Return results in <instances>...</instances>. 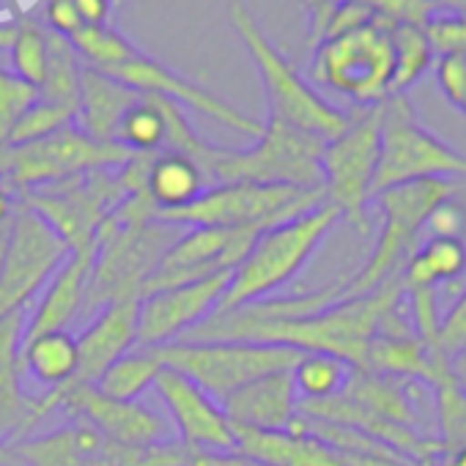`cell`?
<instances>
[{
	"instance_id": "obj_4",
	"label": "cell",
	"mask_w": 466,
	"mask_h": 466,
	"mask_svg": "<svg viewBox=\"0 0 466 466\" xmlns=\"http://www.w3.org/2000/svg\"><path fill=\"white\" fill-rule=\"evenodd\" d=\"M230 25L239 34L242 45L248 47L264 91L269 102V118H278L299 132L316 135L321 140L338 137L351 124V110H340L332 102H327L302 75L299 69L278 50V45L267 36L261 23L253 17V12L233 0L230 4Z\"/></svg>"
},
{
	"instance_id": "obj_13",
	"label": "cell",
	"mask_w": 466,
	"mask_h": 466,
	"mask_svg": "<svg viewBox=\"0 0 466 466\" xmlns=\"http://www.w3.org/2000/svg\"><path fill=\"white\" fill-rule=\"evenodd\" d=\"M39 398L50 417L61 411L69 420H80L91 425L105 441L127 447H154L176 441L170 422L159 411L143 406L140 400L107 398L94 384H72Z\"/></svg>"
},
{
	"instance_id": "obj_11",
	"label": "cell",
	"mask_w": 466,
	"mask_h": 466,
	"mask_svg": "<svg viewBox=\"0 0 466 466\" xmlns=\"http://www.w3.org/2000/svg\"><path fill=\"white\" fill-rule=\"evenodd\" d=\"M381 110L357 107L351 124L332 140L321 154L324 200L340 211L360 233H368V203L373 198V178L379 167L381 146Z\"/></svg>"
},
{
	"instance_id": "obj_18",
	"label": "cell",
	"mask_w": 466,
	"mask_h": 466,
	"mask_svg": "<svg viewBox=\"0 0 466 466\" xmlns=\"http://www.w3.org/2000/svg\"><path fill=\"white\" fill-rule=\"evenodd\" d=\"M25 329V310H17L0 319V439L17 444L42 425L50 414L42 406V398L25 390L20 368V346Z\"/></svg>"
},
{
	"instance_id": "obj_45",
	"label": "cell",
	"mask_w": 466,
	"mask_h": 466,
	"mask_svg": "<svg viewBox=\"0 0 466 466\" xmlns=\"http://www.w3.org/2000/svg\"><path fill=\"white\" fill-rule=\"evenodd\" d=\"M83 25H107L110 0H72Z\"/></svg>"
},
{
	"instance_id": "obj_24",
	"label": "cell",
	"mask_w": 466,
	"mask_h": 466,
	"mask_svg": "<svg viewBox=\"0 0 466 466\" xmlns=\"http://www.w3.org/2000/svg\"><path fill=\"white\" fill-rule=\"evenodd\" d=\"M143 94L132 91L129 86L96 72V69H83V83H80V105H77V118L75 124L91 135L94 140L102 143H116V129L124 118V113L140 99Z\"/></svg>"
},
{
	"instance_id": "obj_1",
	"label": "cell",
	"mask_w": 466,
	"mask_h": 466,
	"mask_svg": "<svg viewBox=\"0 0 466 466\" xmlns=\"http://www.w3.org/2000/svg\"><path fill=\"white\" fill-rule=\"evenodd\" d=\"M181 230L184 228L157 217L146 192L127 195L96 230L86 308L140 299L148 278Z\"/></svg>"
},
{
	"instance_id": "obj_5",
	"label": "cell",
	"mask_w": 466,
	"mask_h": 466,
	"mask_svg": "<svg viewBox=\"0 0 466 466\" xmlns=\"http://www.w3.org/2000/svg\"><path fill=\"white\" fill-rule=\"evenodd\" d=\"M327 140L299 132L278 118L264 121L261 137L250 148L214 146L203 162V173L211 187L250 181L294 189H324L321 154Z\"/></svg>"
},
{
	"instance_id": "obj_27",
	"label": "cell",
	"mask_w": 466,
	"mask_h": 466,
	"mask_svg": "<svg viewBox=\"0 0 466 466\" xmlns=\"http://www.w3.org/2000/svg\"><path fill=\"white\" fill-rule=\"evenodd\" d=\"M414 384L417 381H400V379H390V376H379V373L354 368L340 395H346L360 409H365L381 420L414 428L420 420L417 409H414Z\"/></svg>"
},
{
	"instance_id": "obj_26",
	"label": "cell",
	"mask_w": 466,
	"mask_h": 466,
	"mask_svg": "<svg viewBox=\"0 0 466 466\" xmlns=\"http://www.w3.org/2000/svg\"><path fill=\"white\" fill-rule=\"evenodd\" d=\"M20 368H23V379L42 387L45 395L75 384L77 368H80L77 338L69 329H64V332H47V335L23 340Z\"/></svg>"
},
{
	"instance_id": "obj_39",
	"label": "cell",
	"mask_w": 466,
	"mask_h": 466,
	"mask_svg": "<svg viewBox=\"0 0 466 466\" xmlns=\"http://www.w3.org/2000/svg\"><path fill=\"white\" fill-rule=\"evenodd\" d=\"M425 36L433 56H461L466 58V15L436 9L425 23Z\"/></svg>"
},
{
	"instance_id": "obj_44",
	"label": "cell",
	"mask_w": 466,
	"mask_h": 466,
	"mask_svg": "<svg viewBox=\"0 0 466 466\" xmlns=\"http://www.w3.org/2000/svg\"><path fill=\"white\" fill-rule=\"evenodd\" d=\"M181 466H267L256 458H248L242 452H203V450H187Z\"/></svg>"
},
{
	"instance_id": "obj_22",
	"label": "cell",
	"mask_w": 466,
	"mask_h": 466,
	"mask_svg": "<svg viewBox=\"0 0 466 466\" xmlns=\"http://www.w3.org/2000/svg\"><path fill=\"white\" fill-rule=\"evenodd\" d=\"M450 365L447 354H433L414 329L403 332H376L368 343L365 368L379 376L400 381H425L431 384L433 373Z\"/></svg>"
},
{
	"instance_id": "obj_33",
	"label": "cell",
	"mask_w": 466,
	"mask_h": 466,
	"mask_svg": "<svg viewBox=\"0 0 466 466\" xmlns=\"http://www.w3.org/2000/svg\"><path fill=\"white\" fill-rule=\"evenodd\" d=\"M69 42L80 61L96 72H110L140 56V50L110 25H83L77 34L69 36Z\"/></svg>"
},
{
	"instance_id": "obj_7",
	"label": "cell",
	"mask_w": 466,
	"mask_h": 466,
	"mask_svg": "<svg viewBox=\"0 0 466 466\" xmlns=\"http://www.w3.org/2000/svg\"><path fill=\"white\" fill-rule=\"evenodd\" d=\"M455 178H422L373 195V203L381 211V230L365 267L343 283V297H365L392 275L403 272L406 261L417 250L420 230L425 228L431 211L455 198Z\"/></svg>"
},
{
	"instance_id": "obj_3",
	"label": "cell",
	"mask_w": 466,
	"mask_h": 466,
	"mask_svg": "<svg viewBox=\"0 0 466 466\" xmlns=\"http://www.w3.org/2000/svg\"><path fill=\"white\" fill-rule=\"evenodd\" d=\"M403 272L365 297H343L321 313L256 329L248 340L289 346L302 354H329L351 368H365L368 343L387 308L403 299Z\"/></svg>"
},
{
	"instance_id": "obj_52",
	"label": "cell",
	"mask_w": 466,
	"mask_h": 466,
	"mask_svg": "<svg viewBox=\"0 0 466 466\" xmlns=\"http://www.w3.org/2000/svg\"><path fill=\"white\" fill-rule=\"evenodd\" d=\"M6 248H9V225L0 228V272H4V261H6Z\"/></svg>"
},
{
	"instance_id": "obj_10",
	"label": "cell",
	"mask_w": 466,
	"mask_h": 466,
	"mask_svg": "<svg viewBox=\"0 0 466 466\" xmlns=\"http://www.w3.org/2000/svg\"><path fill=\"white\" fill-rule=\"evenodd\" d=\"M154 351L162 365L181 370L219 403L256 379L291 370L302 357L297 349L253 340H178Z\"/></svg>"
},
{
	"instance_id": "obj_32",
	"label": "cell",
	"mask_w": 466,
	"mask_h": 466,
	"mask_svg": "<svg viewBox=\"0 0 466 466\" xmlns=\"http://www.w3.org/2000/svg\"><path fill=\"white\" fill-rule=\"evenodd\" d=\"M165 116L157 96L143 94L121 118L116 129V143L129 148L132 154H157L165 148Z\"/></svg>"
},
{
	"instance_id": "obj_40",
	"label": "cell",
	"mask_w": 466,
	"mask_h": 466,
	"mask_svg": "<svg viewBox=\"0 0 466 466\" xmlns=\"http://www.w3.org/2000/svg\"><path fill=\"white\" fill-rule=\"evenodd\" d=\"M425 228L431 233V239H461V233L466 228V208L455 198H450L431 211Z\"/></svg>"
},
{
	"instance_id": "obj_41",
	"label": "cell",
	"mask_w": 466,
	"mask_h": 466,
	"mask_svg": "<svg viewBox=\"0 0 466 466\" xmlns=\"http://www.w3.org/2000/svg\"><path fill=\"white\" fill-rule=\"evenodd\" d=\"M436 83L444 94V99L455 107L466 91V58L461 56H439L433 64Z\"/></svg>"
},
{
	"instance_id": "obj_36",
	"label": "cell",
	"mask_w": 466,
	"mask_h": 466,
	"mask_svg": "<svg viewBox=\"0 0 466 466\" xmlns=\"http://www.w3.org/2000/svg\"><path fill=\"white\" fill-rule=\"evenodd\" d=\"M9 56L15 66L12 72L39 88L47 72V28L36 25L34 20L17 23V34L9 47Z\"/></svg>"
},
{
	"instance_id": "obj_31",
	"label": "cell",
	"mask_w": 466,
	"mask_h": 466,
	"mask_svg": "<svg viewBox=\"0 0 466 466\" xmlns=\"http://www.w3.org/2000/svg\"><path fill=\"white\" fill-rule=\"evenodd\" d=\"M392 50H395L392 94H409V88H414L425 77V72L436 64L433 47L425 36V25H392Z\"/></svg>"
},
{
	"instance_id": "obj_19",
	"label": "cell",
	"mask_w": 466,
	"mask_h": 466,
	"mask_svg": "<svg viewBox=\"0 0 466 466\" xmlns=\"http://www.w3.org/2000/svg\"><path fill=\"white\" fill-rule=\"evenodd\" d=\"M132 349H137V299L105 305L83 335H77L80 368L75 384H96L99 376Z\"/></svg>"
},
{
	"instance_id": "obj_2",
	"label": "cell",
	"mask_w": 466,
	"mask_h": 466,
	"mask_svg": "<svg viewBox=\"0 0 466 466\" xmlns=\"http://www.w3.org/2000/svg\"><path fill=\"white\" fill-rule=\"evenodd\" d=\"M340 219L343 217L335 206L321 203L308 214L258 233L248 256L230 272L225 297L217 310L242 308L275 297L305 269V264L316 256Z\"/></svg>"
},
{
	"instance_id": "obj_49",
	"label": "cell",
	"mask_w": 466,
	"mask_h": 466,
	"mask_svg": "<svg viewBox=\"0 0 466 466\" xmlns=\"http://www.w3.org/2000/svg\"><path fill=\"white\" fill-rule=\"evenodd\" d=\"M0 466H20L17 455H15V447L9 441L0 439Z\"/></svg>"
},
{
	"instance_id": "obj_15",
	"label": "cell",
	"mask_w": 466,
	"mask_h": 466,
	"mask_svg": "<svg viewBox=\"0 0 466 466\" xmlns=\"http://www.w3.org/2000/svg\"><path fill=\"white\" fill-rule=\"evenodd\" d=\"M230 272L198 283L151 291L137 299V346L162 349L189 338L206 319H211L225 297Z\"/></svg>"
},
{
	"instance_id": "obj_25",
	"label": "cell",
	"mask_w": 466,
	"mask_h": 466,
	"mask_svg": "<svg viewBox=\"0 0 466 466\" xmlns=\"http://www.w3.org/2000/svg\"><path fill=\"white\" fill-rule=\"evenodd\" d=\"M105 439L86 422L69 420L42 436H28L15 447L20 466H86L99 450Z\"/></svg>"
},
{
	"instance_id": "obj_29",
	"label": "cell",
	"mask_w": 466,
	"mask_h": 466,
	"mask_svg": "<svg viewBox=\"0 0 466 466\" xmlns=\"http://www.w3.org/2000/svg\"><path fill=\"white\" fill-rule=\"evenodd\" d=\"M83 69H86V64L75 53L72 42L66 36L47 31V72H45V80L39 86L42 99L61 105V107H69L77 116Z\"/></svg>"
},
{
	"instance_id": "obj_20",
	"label": "cell",
	"mask_w": 466,
	"mask_h": 466,
	"mask_svg": "<svg viewBox=\"0 0 466 466\" xmlns=\"http://www.w3.org/2000/svg\"><path fill=\"white\" fill-rule=\"evenodd\" d=\"M233 428L248 431H289L299 414V392L291 370H278L250 381L222 400Z\"/></svg>"
},
{
	"instance_id": "obj_34",
	"label": "cell",
	"mask_w": 466,
	"mask_h": 466,
	"mask_svg": "<svg viewBox=\"0 0 466 466\" xmlns=\"http://www.w3.org/2000/svg\"><path fill=\"white\" fill-rule=\"evenodd\" d=\"M351 365H346L338 357L329 354H302L299 362L291 368L294 387L299 392V400H327L343 392Z\"/></svg>"
},
{
	"instance_id": "obj_12",
	"label": "cell",
	"mask_w": 466,
	"mask_h": 466,
	"mask_svg": "<svg viewBox=\"0 0 466 466\" xmlns=\"http://www.w3.org/2000/svg\"><path fill=\"white\" fill-rule=\"evenodd\" d=\"M69 245L53 225L20 200L9 222V248L0 272V319L25 310L69 258Z\"/></svg>"
},
{
	"instance_id": "obj_42",
	"label": "cell",
	"mask_w": 466,
	"mask_h": 466,
	"mask_svg": "<svg viewBox=\"0 0 466 466\" xmlns=\"http://www.w3.org/2000/svg\"><path fill=\"white\" fill-rule=\"evenodd\" d=\"M439 346L447 357H452L461 346H466V291L461 299L441 316L439 327Z\"/></svg>"
},
{
	"instance_id": "obj_51",
	"label": "cell",
	"mask_w": 466,
	"mask_h": 466,
	"mask_svg": "<svg viewBox=\"0 0 466 466\" xmlns=\"http://www.w3.org/2000/svg\"><path fill=\"white\" fill-rule=\"evenodd\" d=\"M436 9H447V12H461L466 15V0H433Z\"/></svg>"
},
{
	"instance_id": "obj_23",
	"label": "cell",
	"mask_w": 466,
	"mask_h": 466,
	"mask_svg": "<svg viewBox=\"0 0 466 466\" xmlns=\"http://www.w3.org/2000/svg\"><path fill=\"white\" fill-rule=\"evenodd\" d=\"M206 173L184 154L178 151H157L148 159L146 178H143V192L154 203L157 217L173 214L195 203L206 189H208Z\"/></svg>"
},
{
	"instance_id": "obj_30",
	"label": "cell",
	"mask_w": 466,
	"mask_h": 466,
	"mask_svg": "<svg viewBox=\"0 0 466 466\" xmlns=\"http://www.w3.org/2000/svg\"><path fill=\"white\" fill-rule=\"evenodd\" d=\"M162 360L154 349H132L121 360H116L94 384L102 395L116 400H140L157 381L162 370Z\"/></svg>"
},
{
	"instance_id": "obj_53",
	"label": "cell",
	"mask_w": 466,
	"mask_h": 466,
	"mask_svg": "<svg viewBox=\"0 0 466 466\" xmlns=\"http://www.w3.org/2000/svg\"><path fill=\"white\" fill-rule=\"evenodd\" d=\"M6 15H9V9L4 6V0H0V25H4V23H12V20H9Z\"/></svg>"
},
{
	"instance_id": "obj_6",
	"label": "cell",
	"mask_w": 466,
	"mask_h": 466,
	"mask_svg": "<svg viewBox=\"0 0 466 466\" xmlns=\"http://www.w3.org/2000/svg\"><path fill=\"white\" fill-rule=\"evenodd\" d=\"M392 23L376 17L316 45L308 83L349 99L354 107H376L392 94Z\"/></svg>"
},
{
	"instance_id": "obj_50",
	"label": "cell",
	"mask_w": 466,
	"mask_h": 466,
	"mask_svg": "<svg viewBox=\"0 0 466 466\" xmlns=\"http://www.w3.org/2000/svg\"><path fill=\"white\" fill-rule=\"evenodd\" d=\"M17 34V23H4L0 25V50H9Z\"/></svg>"
},
{
	"instance_id": "obj_35",
	"label": "cell",
	"mask_w": 466,
	"mask_h": 466,
	"mask_svg": "<svg viewBox=\"0 0 466 466\" xmlns=\"http://www.w3.org/2000/svg\"><path fill=\"white\" fill-rule=\"evenodd\" d=\"M431 390H433V403L441 431L439 441L444 444V450L466 447V392L452 379V370L436 376L431 381Z\"/></svg>"
},
{
	"instance_id": "obj_21",
	"label": "cell",
	"mask_w": 466,
	"mask_h": 466,
	"mask_svg": "<svg viewBox=\"0 0 466 466\" xmlns=\"http://www.w3.org/2000/svg\"><path fill=\"white\" fill-rule=\"evenodd\" d=\"M91 258H94V250H72L69 253V258L61 264V269L42 289V299L34 305L31 319H25L23 340L39 338L47 332H64L72 327V321L86 308Z\"/></svg>"
},
{
	"instance_id": "obj_46",
	"label": "cell",
	"mask_w": 466,
	"mask_h": 466,
	"mask_svg": "<svg viewBox=\"0 0 466 466\" xmlns=\"http://www.w3.org/2000/svg\"><path fill=\"white\" fill-rule=\"evenodd\" d=\"M17 206H20L17 192H15L12 187H6L4 181H0V228L12 222V217H15Z\"/></svg>"
},
{
	"instance_id": "obj_14",
	"label": "cell",
	"mask_w": 466,
	"mask_h": 466,
	"mask_svg": "<svg viewBox=\"0 0 466 466\" xmlns=\"http://www.w3.org/2000/svg\"><path fill=\"white\" fill-rule=\"evenodd\" d=\"M258 233L225 228H184L181 237L167 248L140 297L162 289L198 283L214 275L233 272L248 256Z\"/></svg>"
},
{
	"instance_id": "obj_37",
	"label": "cell",
	"mask_w": 466,
	"mask_h": 466,
	"mask_svg": "<svg viewBox=\"0 0 466 466\" xmlns=\"http://www.w3.org/2000/svg\"><path fill=\"white\" fill-rule=\"evenodd\" d=\"M75 118H77L75 110L39 99V102L20 118V124L15 127V132L9 135V140H6L4 146H31V143L47 140V137H53L56 132L72 127Z\"/></svg>"
},
{
	"instance_id": "obj_9",
	"label": "cell",
	"mask_w": 466,
	"mask_h": 466,
	"mask_svg": "<svg viewBox=\"0 0 466 466\" xmlns=\"http://www.w3.org/2000/svg\"><path fill=\"white\" fill-rule=\"evenodd\" d=\"M327 203L324 189H294L272 184L233 181L208 187L195 203L159 219L178 228H225V230H253L264 233L299 214Z\"/></svg>"
},
{
	"instance_id": "obj_38",
	"label": "cell",
	"mask_w": 466,
	"mask_h": 466,
	"mask_svg": "<svg viewBox=\"0 0 466 466\" xmlns=\"http://www.w3.org/2000/svg\"><path fill=\"white\" fill-rule=\"evenodd\" d=\"M42 99L39 88L9 69H0V146L9 140L20 118Z\"/></svg>"
},
{
	"instance_id": "obj_8",
	"label": "cell",
	"mask_w": 466,
	"mask_h": 466,
	"mask_svg": "<svg viewBox=\"0 0 466 466\" xmlns=\"http://www.w3.org/2000/svg\"><path fill=\"white\" fill-rule=\"evenodd\" d=\"M381 146L373 195L422 178H466V154L433 135L417 116L409 94H392L381 105ZM373 200V198H370Z\"/></svg>"
},
{
	"instance_id": "obj_17",
	"label": "cell",
	"mask_w": 466,
	"mask_h": 466,
	"mask_svg": "<svg viewBox=\"0 0 466 466\" xmlns=\"http://www.w3.org/2000/svg\"><path fill=\"white\" fill-rule=\"evenodd\" d=\"M124 86H129L132 91L137 94H151V96H162L167 102H176L178 107L187 105L192 107L195 113H203L208 116L211 121L233 129V132H242V135H250V137H261L264 132V121L248 116L245 110H239L237 105L225 102L222 96H217L214 91L203 88L200 83L167 69L165 64H159L157 58L151 56H135L132 61L110 69V72H102Z\"/></svg>"
},
{
	"instance_id": "obj_28",
	"label": "cell",
	"mask_w": 466,
	"mask_h": 466,
	"mask_svg": "<svg viewBox=\"0 0 466 466\" xmlns=\"http://www.w3.org/2000/svg\"><path fill=\"white\" fill-rule=\"evenodd\" d=\"M466 272V245L463 239H431L420 245L403 267L406 289H436L441 283L458 280Z\"/></svg>"
},
{
	"instance_id": "obj_43",
	"label": "cell",
	"mask_w": 466,
	"mask_h": 466,
	"mask_svg": "<svg viewBox=\"0 0 466 466\" xmlns=\"http://www.w3.org/2000/svg\"><path fill=\"white\" fill-rule=\"evenodd\" d=\"M45 20H47V31L66 36V39L83 28V20H80L72 0H47Z\"/></svg>"
},
{
	"instance_id": "obj_48",
	"label": "cell",
	"mask_w": 466,
	"mask_h": 466,
	"mask_svg": "<svg viewBox=\"0 0 466 466\" xmlns=\"http://www.w3.org/2000/svg\"><path fill=\"white\" fill-rule=\"evenodd\" d=\"M431 466H466V447H455V450H444Z\"/></svg>"
},
{
	"instance_id": "obj_54",
	"label": "cell",
	"mask_w": 466,
	"mask_h": 466,
	"mask_svg": "<svg viewBox=\"0 0 466 466\" xmlns=\"http://www.w3.org/2000/svg\"><path fill=\"white\" fill-rule=\"evenodd\" d=\"M455 107H458V110H461V113L466 116V91H463V96H461V102H458Z\"/></svg>"
},
{
	"instance_id": "obj_47",
	"label": "cell",
	"mask_w": 466,
	"mask_h": 466,
	"mask_svg": "<svg viewBox=\"0 0 466 466\" xmlns=\"http://www.w3.org/2000/svg\"><path fill=\"white\" fill-rule=\"evenodd\" d=\"M450 370H452V379L458 381V387L466 392V346H461V349L450 357Z\"/></svg>"
},
{
	"instance_id": "obj_16",
	"label": "cell",
	"mask_w": 466,
	"mask_h": 466,
	"mask_svg": "<svg viewBox=\"0 0 466 466\" xmlns=\"http://www.w3.org/2000/svg\"><path fill=\"white\" fill-rule=\"evenodd\" d=\"M154 390L167 411L173 436L187 450L203 452H233L237 450V428L228 420L219 400L176 368H162Z\"/></svg>"
}]
</instances>
